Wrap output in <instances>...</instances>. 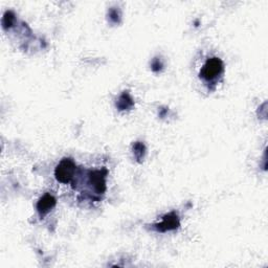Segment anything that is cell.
<instances>
[{
  "instance_id": "obj_1",
  "label": "cell",
  "mask_w": 268,
  "mask_h": 268,
  "mask_svg": "<svg viewBox=\"0 0 268 268\" xmlns=\"http://www.w3.org/2000/svg\"><path fill=\"white\" fill-rule=\"evenodd\" d=\"M224 65L218 57H212L206 60L200 71V77L206 82H213L222 75Z\"/></svg>"
},
{
  "instance_id": "obj_7",
  "label": "cell",
  "mask_w": 268,
  "mask_h": 268,
  "mask_svg": "<svg viewBox=\"0 0 268 268\" xmlns=\"http://www.w3.org/2000/svg\"><path fill=\"white\" fill-rule=\"evenodd\" d=\"M133 150H134V155H135V157L137 159H141L142 157H144V155H145V146L144 144L142 143H136L133 147Z\"/></svg>"
},
{
  "instance_id": "obj_2",
  "label": "cell",
  "mask_w": 268,
  "mask_h": 268,
  "mask_svg": "<svg viewBox=\"0 0 268 268\" xmlns=\"http://www.w3.org/2000/svg\"><path fill=\"white\" fill-rule=\"evenodd\" d=\"M76 163L72 158H63L56 167L55 176L62 184H68L76 174Z\"/></svg>"
},
{
  "instance_id": "obj_3",
  "label": "cell",
  "mask_w": 268,
  "mask_h": 268,
  "mask_svg": "<svg viewBox=\"0 0 268 268\" xmlns=\"http://www.w3.org/2000/svg\"><path fill=\"white\" fill-rule=\"evenodd\" d=\"M106 170H93L88 174L89 184L96 194H104L106 191Z\"/></svg>"
},
{
  "instance_id": "obj_8",
  "label": "cell",
  "mask_w": 268,
  "mask_h": 268,
  "mask_svg": "<svg viewBox=\"0 0 268 268\" xmlns=\"http://www.w3.org/2000/svg\"><path fill=\"white\" fill-rule=\"evenodd\" d=\"M15 21V16L12 12H6L3 16V19H2V24H3V28H6V27H12V24L14 23Z\"/></svg>"
},
{
  "instance_id": "obj_5",
  "label": "cell",
  "mask_w": 268,
  "mask_h": 268,
  "mask_svg": "<svg viewBox=\"0 0 268 268\" xmlns=\"http://www.w3.org/2000/svg\"><path fill=\"white\" fill-rule=\"evenodd\" d=\"M55 205H56V198L51 194H45L39 199L37 203V210L41 216H44L51 209H53Z\"/></svg>"
},
{
  "instance_id": "obj_6",
  "label": "cell",
  "mask_w": 268,
  "mask_h": 268,
  "mask_svg": "<svg viewBox=\"0 0 268 268\" xmlns=\"http://www.w3.org/2000/svg\"><path fill=\"white\" fill-rule=\"evenodd\" d=\"M134 105V102L132 100V98L130 97V94L128 92H124L122 96L119 97L116 106L120 109V110H125V109H129L131 108Z\"/></svg>"
},
{
  "instance_id": "obj_4",
  "label": "cell",
  "mask_w": 268,
  "mask_h": 268,
  "mask_svg": "<svg viewBox=\"0 0 268 268\" xmlns=\"http://www.w3.org/2000/svg\"><path fill=\"white\" fill-rule=\"evenodd\" d=\"M180 226L179 218L175 213H170L166 215L165 217L162 218V221L158 224H155L154 229L158 231H167L176 230Z\"/></svg>"
}]
</instances>
